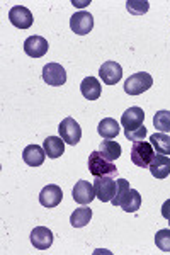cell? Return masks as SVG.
<instances>
[{"label":"cell","instance_id":"cell-14","mask_svg":"<svg viewBox=\"0 0 170 255\" xmlns=\"http://www.w3.org/2000/svg\"><path fill=\"white\" fill-rule=\"evenodd\" d=\"M31 244L38 250H48L53 245V232L46 226H36L31 232Z\"/></svg>","mask_w":170,"mask_h":255},{"label":"cell","instance_id":"cell-12","mask_svg":"<svg viewBox=\"0 0 170 255\" xmlns=\"http://www.w3.org/2000/svg\"><path fill=\"white\" fill-rule=\"evenodd\" d=\"M9 20L12 26L19 27V29H29L32 26V14L31 10L22 5H15L9 10Z\"/></svg>","mask_w":170,"mask_h":255},{"label":"cell","instance_id":"cell-6","mask_svg":"<svg viewBox=\"0 0 170 255\" xmlns=\"http://www.w3.org/2000/svg\"><path fill=\"white\" fill-rule=\"evenodd\" d=\"M70 27H72V31L75 32V34H78V36L89 34V32L94 29V17H92V14H89V12H84V10L73 14L72 19H70Z\"/></svg>","mask_w":170,"mask_h":255},{"label":"cell","instance_id":"cell-25","mask_svg":"<svg viewBox=\"0 0 170 255\" xmlns=\"http://www.w3.org/2000/svg\"><path fill=\"white\" fill-rule=\"evenodd\" d=\"M126 9L130 14L143 15V14H147L148 9H150V3H148L147 0H128Z\"/></svg>","mask_w":170,"mask_h":255},{"label":"cell","instance_id":"cell-21","mask_svg":"<svg viewBox=\"0 0 170 255\" xmlns=\"http://www.w3.org/2000/svg\"><path fill=\"white\" fill-rule=\"evenodd\" d=\"M119 206H121L123 211H126V213H136L140 209V206H142V196H140L138 191L130 189V191L126 192V196L123 197Z\"/></svg>","mask_w":170,"mask_h":255},{"label":"cell","instance_id":"cell-17","mask_svg":"<svg viewBox=\"0 0 170 255\" xmlns=\"http://www.w3.org/2000/svg\"><path fill=\"white\" fill-rule=\"evenodd\" d=\"M46 157L48 155H46V151H44V148H41L38 145H29L24 148V151H22V158L29 167L43 165V162Z\"/></svg>","mask_w":170,"mask_h":255},{"label":"cell","instance_id":"cell-5","mask_svg":"<svg viewBox=\"0 0 170 255\" xmlns=\"http://www.w3.org/2000/svg\"><path fill=\"white\" fill-rule=\"evenodd\" d=\"M58 131H60V138H63V141L68 145H77L82 138V128L73 118H65L58 126Z\"/></svg>","mask_w":170,"mask_h":255},{"label":"cell","instance_id":"cell-13","mask_svg":"<svg viewBox=\"0 0 170 255\" xmlns=\"http://www.w3.org/2000/svg\"><path fill=\"white\" fill-rule=\"evenodd\" d=\"M61 199H63V191L56 184H49L39 192V203L44 208H56L61 203Z\"/></svg>","mask_w":170,"mask_h":255},{"label":"cell","instance_id":"cell-20","mask_svg":"<svg viewBox=\"0 0 170 255\" xmlns=\"http://www.w3.org/2000/svg\"><path fill=\"white\" fill-rule=\"evenodd\" d=\"M99 153L109 162H114V160L121 157V145L118 141H113V139H106L99 146Z\"/></svg>","mask_w":170,"mask_h":255},{"label":"cell","instance_id":"cell-19","mask_svg":"<svg viewBox=\"0 0 170 255\" xmlns=\"http://www.w3.org/2000/svg\"><path fill=\"white\" fill-rule=\"evenodd\" d=\"M97 133L106 139H113L119 134V123L113 118H104L99 123Z\"/></svg>","mask_w":170,"mask_h":255},{"label":"cell","instance_id":"cell-23","mask_svg":"<svg viewBox=\"0 0 170 255\" xmlns=\"http://www.w3.org/2000/svg\"><path fill=\"white\" fill-rule=\"evenodd\" d=\"M90 220H92V209L82 206V208H77L75 211L72 213V216H70V225H72L73 228H82V226H85Z\"/></svg>","mask_w":170,"mask_h":255},{"label":"cell","instance_id":"cell-7","mask_svg":"<svg viewBox=\"0 0 170 255\" xmlns=\"http://www.w3.org/2000/svg\"><path fill=\"white\" fill-rule=\"evenodd\" d=\"M43 80L51 87H60L66 82V72L60 63H48L43 68Z\"/></svg>","mask_w":170,"mask_h":255},{"label":"cell","instance_id":"cell-10","mask_svg":"<svg viewBox=\"0 0 170 255\" xmlns=\"http://www.w3.org/2000/svg\"><path fill=\"white\" fill-rule=\"evenodd\" d=\"M72 196H73V201L82 206L85 204H90L92 201L95 199V189H94V184L87 182V180H78L75 184L72 191Z\"/></svg>","mask_w":170,"mask_h":255},{"label":"cell","instance_id":"cell-4","mask_svg":"<svg viewBox=\"0 0 170 255\" xmlns=\"http://www.w3.org/2000/svg\"><path fill=\"white\" fill-rule=\"evenodd\" d=\"M94 189H95V197L102 203H111L114 199L116 192H118V180H114L113 177H95L94 180Z\"/></svg>","mask_w":170,"mask_h":255},{"label":"cell","instance_id":"cell-1","mask_svg":"<svg viewBox=\"0 0 170 255\" xmlns=\"http://www.w3.org/2000/svg\"><path fill=\"white\" fill-rule=\"evenodd\" d=\"M89 172L94 177H104V175L113 177L118 174V167H116L113 162L106 160L97 150L89 155Z\"/></svg>","mask_w":170,"mask_h":255},{"label":"cell","instance_id":"cell-15","mask_svg":"<svg viewBox=\"0 0 170 255\" xmlns=\"http://www.w3.org/2000/svg\"><path fill=\"white\" fill-rule=\"evenodd\" d=\"M80 92L87 101H97L102 94V85L95 77H85L80 84Z\"/></svg>","mask_w":170,"mask_h":255},{"label":"cell","instance_id":"cell-16","mask_svg":"<svg viewBox=\"0 0 170 255\" xmlns=\"http://www.w3.org/2000/svg\"><path fill=\"white\" fill-rule=\"evenodd\" d=\"M148 168H150L152 175L155 177V179H165V177H169L170 174V157L155 153V157H153Z\"/></svg>","mask_w":170,"mask_h":255},{"label":"cell","instance_id":"cell-22","mask_svg":"<svg viewBox=\"0 0 170 255\" xmlns=\"http://www.w3.org/2000/svg\"><path fill=\"white\" fill-rule=\"evenodd\" d=\"M150 143L153 146V150L160 155H170V134L167 133H155L150 136Z\"/></svg>","mask_w":170,"mask_h":255},{"label":"cell","instance_id":"cell-24","mask_svg":"<svg viewBox=\"0 0 170 255\" xmlns=\"http://www.w3.org/2000/svg\"><path fill=\"white\" fill-rule=\"evenodd\" d=\"M153 125L160 133H170V111H157L153 116Z\"/></svg>","mask_w":170,"mask_h":255},{"label":"cell","instance_id":"cell-11","mask_svg":"<svg viewBox=\"0 0 170 255\" xmlns=\"http://www.w3.org/2000/svg\"><path fill=\"white\" fill-rule=\"evenodd\" d=\"M145 121V113L142 108H130L123 113L121 116V126L124 131H135L138 128L143 126Z\"/></svg>","mask_w":170,"mask_h":255},{"label":"cell","instance_id":"cell-31","mask_svg":"<svg viewBox=\"0 0 170 255\" xmlns=\"http://www.w3.org/2000/svg\"><path fill=\"white\" fill-rule=\"evenodd\" d=\"M169 225H170V220H169Z\"/></svg>","mask_w":170,"mask_h":255},{"label":"cell","instance_id":"cell-18","mask_svg":"<svg viewBox=\"0 0 170 255\" xmlns=\"http://www.w3.org/2000/svg\"><path fill=\"white\" fill-rule=\"evenodd\" d=\"M43 148L49 158H58V157H61L65 151V141H63V138L48 136L43 141Z\"/></svg>","mask_w":170,"mask_h":255},{"label":"cell","instance_id":"cell-2","mask_svg":"<svg viewBox=\"0 0 170 255\" xmlns=\"http://www.w3.org/2000/svg\"><path fill=\"white\" fill-rule=\"evenodd\" d=\"M155 157V150H153L150 141H135L131 148V162L136 167L148 168Z\"/></svg>","mask_w":170,"mask_h":255},{"label":"cell","instance_id":"cell-8","mask_svg":"<svg viewBox=\"0 0 170 255\" xmlns=\"http://www.w3.org/2000/svg\"><path fill=\"white\" fill-rule=\"evenodd\" d=\"M99 77L102 79L106 85H116L123 79V68L116 61H106L99 68Z\"/></svg>","mask_w":170,"mask_h":255},{"label":"cell","instance_id":"cell-30","mask_svg":"<svg viewBox=\"0 0 170 255\" xmlns=\"http://www.w3.org/2000/svg\"><path fill=\"white\" fill-rule=\"evenodd\" d=\"M72 3L75 7H85V5H89L90 2H77V0H72Z\"/></svg>","mask_w":170,"mask_h":255},{"label":"cell","instance_id":"cell-27","mask_svg":"<svg viewBox=\"0 0 170 255\" xmlns=\"http://www.w3.org/2000/svg\"><path fill=\"white\" fill-rule=\"evenodd\" d=\"M130 182H128L126 179H118V192H116V196H114V199L111 201L113 203V206H119L121 204V201H123V197L126 196V192L130 191Z\"/></svg>","mask_w":170,"mask_h":255},{"label":"cell","instance_id":"cell-26","mask_svg":"<svg viewBox=\"0 0 170 255\" xmlns=\"http://www.w3.org/2000/svg\"><path fill=\"white\" fill-rule=\"evenodd\" d=\"M155 244L162 252H170V228L159 230L155 235Z\"/></svg>","mask_w":170,"mask_h":255},{"label":"cell","instance_id":"cell-3","mask_svg":"<svg viewBox=\"0 0 170 255\" xmlns=\"http://www.w3.org/2000/svg\"><path fill=\"white\" fill-rule=\"evenodd\" d=\"M153 85V79L150 73L147 72H138L133 73V75L124 82V92L128 96H140V94L147 92Z\"/></svg>","mask_w":170,"mask_h":255},{"label":"cell","instance_id":"cell-29","mask_svg":"<svg viewBox=\"0 0 170 255\" xmlns=\"http://www.w3.org/2000/svg\"><path fill=\"white\" fill-rule=\"evenodd\" d=\"M162 216H164L165 220H170V199H167L162 204Z\"/></svg>","mask_w":170,"mask_h":255},{"label":"cell","instance_id":"cell-9","mask_svg":"<svg viewBox=\"0 0 170 255\" xmlns=\"http://www.w3.org/2000/svg\"><path fill=\"white\" fill-rule=\"evenodd\" d=\"M48 48L49 44L43 36H29L24 41V51L31 58H41V56H44L48 53Z\"/></svg>","mask_w":170,"mask_h":255},{"label":"cell","instance_id":"cell-28","mask_svg":"<svg viewBox=\"0 0 170 255\" xmlns=\"http://www.w3.org/2000/svg\"><path fill=\"white\" fill-rule=\"evenodd\" d=\"M124 136L130 139V141H143L145 136H147V128L143 125L142 128H138L135 131H124Z\"/></svg>","mask_w":170,"mask_h":255}]
</instances>
